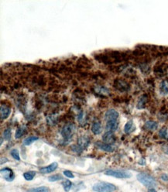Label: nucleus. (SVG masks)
Returning a JSON list of instances; mask_svg holds the SVG:
<instances>
[{"instance_id": "412c9836", "label": "nucleus", "mask_w": 168, "mask_h": 192, "mask_svg": "<svg viewBox=\"0 0 168 192\" xmlns=\"http://www.w3.org/2000/svg\"><path fill=\"white\" fill-rule=\"evenodd\" d=\"M37 140H38V137L37 136H29L23 140V144L25 146H29V145L32 144L33 142Z\"/></svg>"}, {"instance_id": "f03ea898", "label": "nucleus", "mask_w": 168, "mask_h": 192, "mask_svg": "<svg viewBox=\"0 0 168 192\" xmlns=\"http://www.w3.org/2000/svg\"><path fill=\"white\" fill-rule=\"evenodd\" d=\"M137 180L147 187H153L156 186L157 184L155 179L152 176H150V174H146V173H140L138 174Z\"/></svg>"}, {"instance_id": "7c9ffc66", "label": "nucleus", "mask_w": 168, "mask_h": 192, "mask_svg": "<svg viewBox=\"0 0 168 192\" xmlns=\"http://www.w3.org/2000/svg\"><path fill=\"white\" fill-rule=\"evenodd\" d=\"M162 178H163V181H168V176L166 175V174H163V176H162Z\"/></svg>"}, {"instance_id": "2f4dec72", "label": "nucleus", "mask_w": 168, "mask_h": 192, "mask_svg": "<svg viewBox=\"0 0 168 192\" xmlns=\"http://www.w3.org/2000/svg\"><path fill=\"white\" fill-rule=\"evenodd\" d=\"M147 192H157V191H156L154 188H150V189Z\"/></svg>"}, {"instance_id": "ddd939ff", "label": "nucleus", "mask_w": 168, "mask_h": 192, "mask_svg": "<svg viewBox=\"0 0 168 192\" xmlns=\"http://www.w3.org/2000/svg\"><path fill=\"white\" fill-rule=\"evenodd\" d=\"M118 124L116 121H108L105 126V129L107 131L114 132L118 129Z\"/></svg>"}, {"instance_id": "cd10ccee", "label": "nucleus", "mask_w": 168, "mask_h": 192, "mask_svg": "<svg viewBox=\"0 0 168 192\" xmlns=\"http://www.w3.org/2000/svg\"><path fill=\"white\" fill-rule=\"evenodd\" d=\"M64 175L67 177H69V178H74V174H72V172L70 171H64L63 172Z\"/></svg>"}, {"instance_id": "7ed1b4c3", "label": "nucleus", "mask_w": 168, "mask_h": 192, "mask_svg": "<svg viewBox=\"0 0 168 192\" xmlns=\"http://www.w3.org/2000/svg\"><path fill=\"white\" fill-rule=\"evenodd\" d=\"M105 175H108V176L114 177L116 178H129L131 177L132 174L128 172V171H121V170H108L105 172Z\"/></svg>"}, {"instance_id": "1a4fd4ad", "label": "nucleus", "mask_w": 168, "mask_h": 192, "mask_svg": "<svg viewBox=\"0 0 168 192\" xmlns=\"http://www.w3.org/2000/svg\"><path fill=\"white\" fill-rule=\"evenodd\" d=\"M11 113V109L7 105H1V110H0V116H1V120L5 119L9 117V116Z\"/></svg>"}, {"instance_id": "39448f33", "label": "nucleus", "mask_w": 168, "mask_h": 192, "mask_svg": "<svg viewBox=\"0 0 168 192\" xmlns=\"http://www.w3.org/2000/svg\"><path fill=\"white\" fill-rule=\"evenodd\" d=\"M1 174L3 175V177L7 181H13L15 179V174L11 169L5 167L1 170Z\"/></svg>"}, {"instance_id": "f3484780", "label": "nucleus", "mask_w": 168, "mask_h": 192, "mask_svg": "<svg viewBox=\"0 0 168 192\" xmlns=\"http://www.w3.org/2000/svg\"><path fill=\"white\" fill-rule=\"evenodd\" d=\"M36 175V172L33 171H27V172H25L23 174L24 178L26 180V181H32L33 179V177Z\"/></svg>"}, {"instance_id": "9b49d317", "label": "nucleus", "mask_w": 168, "mask_h": 192, "mask_svg": "<svg viewBox=\"0 0 168 192\" xmlns=\"http://www.w3.org/2000/svg\"><path fill=\"white\" fill-rule=\"evenodd\" d=\"M96 146H97V147L99 148L100 150L105 151V152H112L114 150L113 147H112L110 144L105 143V142H96Z\"/></svg>"}, {"instance_id": "393cba45", "label": "nucleus", "mask_w": 168, "mask_h": 192, "mask_svg": "<svg viewBox=\"0 0 168 192\" xmlns=\"http://www.w3.org/2000/svg\"><path fill=\"white\" fill-rule=\"evenodd\" d=\"M10 154L11 156L13 157V159H15L16 161H20V157H19V151L16 149H13V150L10 151Z\"/></svg>"}, {"instance_id": "2eb2a0df", "label": "nucleus", "mask_w": 168, "mask_h": 192, "mask_svg": "<svg viewBox=\"0 0 168 192\" xmlns=\"http://www.w3.org/2000/svg\"><path fill=\"white\" fill-rule=\"evenodd\" d=\"M145 128L151 131H154L158 128V123L155 121H147L145 123Z\"/></svg>"}, {"instance_id": "423d86ee", "label": "nucleus", "mask_w": 168, "mask_h": 192, "mask_svg": "<svg viewBox=\"0 0 168 192\" xmlns=\"http://www.w3.org/2000/svg\"><path fill=\"white\" fill-rule=\"evenodd\" d=\"M118 117V112L115 109H109L105 115V119L108 121H116Z\"/></svg>"}, {"instance_id": "f8f14e48", "label": "nucleus", "mask_w": 168, "mask_h": 192, "mask_svg": "<svg viewBox=\"0 0 168 192\" xmlns=\"http://www.w3.org/2000/svg\"><path fill=\"white\" fill-rule=\"evenodd\" d=\"M88 143H89V139L87 136L80 137L78 140V145L82 150H84V148H86Z\"/></svg>"}, {"instance_id": "bb28decb", "label": "nucleus", "mask_w": 168, "mask_h": 192, "mask_svg": "<svg viewBox=\"0 0 168 192\" xmlns=\"http://www.w3.org/2000/svg\"><path fill=\"white\" fill-rule=\"evenodd\" d=\"M3 138L4 140H9L11 138V130L9 129H5V131L3 132Z\"/></svg>"}, {"instance_id": "6ab92c4d", "label": "nucleus", "mask_w": 168, "mask_h": 192, "mask_svg": "<svg viewBox=\"0 0 168 192\" xmlns=\"http://www.w3.org/2000/svg\"><path fill=\"white\" fill-rule=\"evenodd\" d=\"M26 192H49V188L48 187H39L36 188H31L29 189Z\"/></svg>"}, {"instance_id": "c756f323", "label": "nucleus", "mask_w": 168, "mask_h": 192, "mask_svg": "<svg viewBox=\"0 0 168 192\" xmlns=\"http://www.w3.org/2000/svg\"><path fill=\"white\" fill-rule=\"evenodd\" d=\"M163 151H164L167 154H168V145H165V146L163 147Z\"/></svg>"}, {"instance_id": "0eeeda50", "label": "nucleus", "mask_w": 168, "mask_h": 192, "mask_svg": "<svg viewBox=\"0 0 168 192\" xmlns=\"http://www.w3.org/2000/svg\"><path fill=\"white\" fill-rule=\"evenodd\" d=\"M102 140L105 143H108V144L113 143V142H115V141H116L115 134L113 133V132L107 131L105 134L103 135Z\"/></svg>"}, {"instance_id": "f257e3e1", "label": "nucleus", "mask_w": 168, "mask_h": 192, "mask_svg": "<svg viewBox=\"0 0 168 192\" xmlns=\"http://www.w3.org/2000/svg\"><path fill=\"white\" fill-rule=\"evenodd\" d=\"M93 190L96 192H113L116 190V187L108 182H98L94 184Z\"/></svg>"}, {"instance_id": "4468645a", "label": "nucleus", "mask_w": 168, "mask_h": 192, "mask_svg": "<svg viewBox=\"0 0 168 192\" xmlns=\"http://www.w3.org/2000/svg\"><path fill=\"white\" fill-rule=\"evenodd\" d=\"M102 131V126L100 122L95 121V122H93L92 126V132L95 135H98L101 133Z\"/></svg>"}, {"instance_id": "6e6552de", "label": "nucleus", "mask_w": 168, "mask_h": 192, "mask_svg": "<svg viewBox=\"0 0 168 192\" xmlns=\"http://www.w3.org/2000/svg\"><path fill=\"white\" fill-rule=\"evenodd\" d=\"M58 167V163L57 162H54V163H50V165H48L47 167H44L43 168L40 169V172L44 174H50V173H52L54 171L57 170V168Z\"/></svg>"}, {"instance_id": "aec40b11", "label": "nucleus", "mask_w": 168, "mask_h": 192, "mask_svg": "<svg viewBox=\"0 0 168 192\" xmlns=\"http://www.w3.org/2000/svg\"><path fill=\"white\" fill-rule=\"evenodd\" d=\"M160 91L163 94H168V82L167 81H163L160 84Z\"/></svg>"}, {"instance_id": "9d476101", "label": "nucleus", "mask_w": 168, "mask_h": 192, "mask_svg": "<svg viewBox=\"0 0 168 192\" xmlns=\"http://www.w3.org/2000/svg\"><path fill=\"white\" fill-rule=\"evenodd\" d=\"M114 85H115V88H116L119 91H122V92L126 91V90L129 88L128 84L126 82L122 81V80H116Z\"/></svg>"}, {"instance_id": "4be33fe9", "label": "nucleus", "mask_w": 168, "mask_h": 192, "mask_svg": "<svg viewBox=\"0 0 168 192\" xmlns=\"http://www.w3.org/2000/svg\"><path fill=\"white\" fill-rule=\"evenodd\" d=\"M146 102H147V96H146V95H143V96H142V97L140 98L139 102L137 104V108L141 109V108H144L145 105H146Z\"/></svg>"}, {"instance_id": "a878e982", "label": "nucleus", "mask_w": 168, "mask_h": 192, "mask_svg": "<svg viewBox=\"0 0 168 192\" xmlns=\"http://www.w3.org/2000/svg\"><path fill=\"white\" fill-rule=\"evenodd\" d=\"M60 179H63V177H62V176L60 174H54V175H52V176H50L48 177V181L50 182L57 181H59Z\"/></svg>"}, {"instance_id": "b1692460", "label": "nucleus", "mask_w": 168, "mask_h": 192, "mask_svg": "<svg viewBox=\"0 0 168 192\" xmlns=\"http://www.w3.org/2000/svg\"><path fill=\"white\" fill-rule=\"evenodd\" d=\"M159 135L161 138H163V139H166L167 140L168 139V129L166 128V127H163L162 129H160V132H159Z\"/></svg>"}, {"instance_id": "5701e85b", "label": "nucleus", "mask_w": 168, "mask_h": 192, "mask_svg": "<svg viewBox=\"0 0 168 192\" xmlns=\"http://www.w3.org/2000/svg\"><path fill=\"white\" fill-rule=\"evenodd\" d=\"M62 185H63L64 190L66 192H68L71 188V186H72V183L71 181H70L69 180H66L62 182Z\"/></svg>"}, {"instance_id": "20e7f679", "label": "nucleus", "mask_w": 168, "mask_h": 192, "mask_svg": "<svg viewBox=\"0 0 168 192\" xmlns=\"http://www.w3.org/2000/svg\"><path fill=\"white\" fill-rule=\"evenodd\" d=\"M75 129V126L74 123H68L61 129V136H63L64 139L65 140H69L71 139L74 132Z\"/></svg>"}, {"instance_id": "dca6fc26", "label": "nucleus", "mask_w": 168, "mask_h": 192, "mask_svg": "<svg viewBox=\"0 0 168 192\" xmlns=\"http://www.w3.org/2000/svg\"><path fill=\"white\" fill-rule=\"evenodd\" d=\"M134 129V125H133V122L130 120V121L127 122V123L126 124V126L124 127V131L126 133H129L131 132Z\"/></svg>"}, {"instance_id": "a211bd4d", "label": "nucleus", "mask_w": 168, "mask_h": 192, "mask_svg": "<svg viewBox=\"0 0 168 192\" xmlns=\"http://www.w3.org/2000/svg\"><path fill=\"white\" fill-rule=\"evenodd\" d=\"M26 132V127L25 126H20L19 127L17 130L16 132V134H15V137L16 139H19L20 137L23 136V135Z\"/></svg>"}, {"instance_id": "c85d7f7f", "label": "nucleus", "mask_w": 168, "mask_h": 192, "mask_svg": "<svg viewBox=\"0 0 168 192\" xmlns=\"http://www.w3.org/2000/svg\"><path fill=\"white\" fill-rule=\"evenodd\" d=\"M82 118H83V112H80V114H79L78 116V121H81L82 119Z\"/></svg>"}]
</instances>
